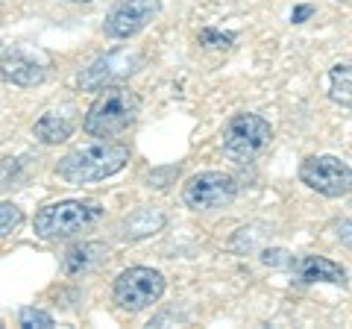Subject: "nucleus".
Masks as SVG:
<instances>
[{"instance_id": "f257e3e1", "label": "nucleus", "mask_w": 352, "mask_h": 329, "mask_svg": "<svg viewBox=\"0 0 352 329\" xmlns=\"http://www.w3.org/2000/svg\"><path fill=\"white\" fill-rule=\"evenodd\" d=\"M129 162V147L118 141H97V145L76 147L56 162V177L71 185H88L115 177Z\"/></svg>"}, {"instance_id": "f03ea898", "label": "nucleus", "mask_w": 352, "mask_h": 329, "mask_svg": "<svg viewBox=\"0 0 352 329\" xmlns=\"http://www.w3.org/2000/svg\"><path fill=\"white\" fill-rule=\"evenodd\" d=\"M138 112H141V100L135 92H129L126 85H109L88 106L82 118V129L94 138H115L135 124Z\"/></svg>"}, {"instance_id": "7ed1b4c3", "label": "nucleus", "mask_w": 352, "mask_h": 329, "mask_svg": "<svg viewBox=\"0 0 352 329\" xmlns=\"http://www.w3.org/2000/svg\"><path fill=\"white\" fill-rule=\"evenodd\" d=\"M100 217H103L100 200H62L38 209L32 229L44 241H59V238H74L85 233V229H91Z\"/></svg>"}, {"instance_id": "20e7f679", "label": "nucleus", "mask_w": 352, "mask_h": 329, "mask_svg": "<svg viewBox=\"0 0 352 329\" xmlns=\"http://www.w3.org/2000/svg\"><path fill=\"white\" fill-rule=\"evenodd\" d=\"M270 141H273V127L261 115L238 112L223 127V153L229 162L250 164L270 147Z\"/></svg>"}, {"instance_id": "39448f33", "label": "nucleus", "mask_w": 352, "mask_h": 329, "mask_svg": "<svg viewBox=\"0 0 352 329\" xmlns=\"http://www.w3.org/2000/svg\"><path fill=\"white\" fill-rule=\"evenodd\" d=\"M238 197V180L223 171H203L185 180L182 185V200L194 212H214L226 209Z\"/></svg>"}, {"instance_id": "423d86ee", "label": "nucleus", "mask_w": 352, "mask_h": 329, "mask_svg": "<svg viewBox=\"0 0 352 329\" xmlns=\"http://www.w3.org/2000/svg\"><path fill=\"white\" fill-rule=\"evenodd\" d=\"M164 294V277L153 268H126L118 273L112 297L124 312H144Z\"/></svg>"}, {"instance_id": "0eeeda50", "label": "nucleus", "mask_w": 352, "mask_h": 329, "mask_svg": "<svg viewBox=\"0 0 352 329\" xmlns=\"http://www.w3.org/2000/svg\"><path fill=\"white\" fill-rule=\"evenodd\" d=\"M300 182L311 191L338 200L352 194V168L338 156H308L300 162Z\"/></svg>"}, {"instance_id": "6e6552de", "label": "nucleus", "mask_w": 352, "mask_h": 329, "mask_svg": "<svg viewBox=\"0 0 352 329\" xmlns=\"http://www.w3.org/2000/svg\"><path fill=\"white\" fill-rule=\"evenodd\" d=\"M144 65V53H129V50H112L106 56L94 59L80 74V89L85 92H103L109 85H120L126 76L135 74Z\"/></svg>"}, {"instance_id": "1a4fd4ad", "label": "nucleus", "mask_w": 352, "mask_h": 329, "mask_svg": "<svg viewBox=\"0 0 352 329\" xmlns=\"http://www.w3.org/2000/svg\"><path fill=\"white\" fill-rule=\"evenodd\" d=\"M162 12V0H120L106 15V39H132Z\"/></svg>"}, {"instance_id": "9d476101", "label": "nucleus", "mask_w": 352, "mask_h": 329, "mask_svg": "<svg viewBox=\"0 0 352 329\" xmlns=\"http://www.w3.org/2000/svg\"><path fill=\"white\" fill-rule=\"evenodd\" d=\"M0 76H3L6 83L18 85V89H36L47 80V71H44V65L30 56L27 50L21 47H9L0 53Z\"/></svg>"}, {"instance_id": "9b49d317", "label": "nucleus", "mask_w": 352, "mask_h": 329, "mask_svg": "<svg viewBox=\"0 0 352 329\" xmlns=\"http://www.w3.org/2000/svg\"><path fill=\"white\" fill-rule=\"evenodd\" d=\"M294 277L300 285H314V282H329V285H340L346 288L349 279H346V270L338 265V262L326 259V256H300L294 259Z\"/></svg>"}, {"instance_id": "f8f14e48", "label": "nucleus", "mask_w": 352, "mask_h": 329, "mask_svg": "<svg viewBox=\"0 0 352 329\" xmlns=\"http://www.w3.org/2000/svg\"><path fill=\"white\" fill-rule=\"evenodd\" d=\"M106 256H109V247L103 241H80V244L65 250L62 270L68 273V277H82V273L94 270L97 265H103Z\"/></svg>"}, {"instance_id": "ddd939ff", "label": "nucleus", "mask_w": 352, "mask_h": 329, "mask_svg": "<svg viewBox=\"0 0 352 329\" xmlns=\"http://www.w3.org/2000/svg\"><path fill=\"white\" fill-rule=\"evenodd\" d=\"M164 224H168V217H164V212L159 206H141V209L129 212L124 217V224H120L118 233L124 241H141V238L156 235Z\"/></svg>"}, {"instance_id": "4468645a", "label": "nucleus", "mask_w": 352, "mask_h": 329, "mask_svg": "<svg viewBox=\"0 0 352 329\" xmlns=\"http://www.w3.org/2000/svg\"><path fill=\"white\" fill-rule=\"evenodd\" d=\"M74 127L76 120L71 115H62V112H44L36 127H32V133L41 145H62V141H68L74 136Z\"/></svg>"}, {"instance_id": "2eb2a0df", "label": "nucleus", "mask_w": 352, "mask_h": 329, "mask_svg": "<svg viewBox=\"0 0 352 329\" xmlns=\"http://www.w3.org/2000/svg\"><path fill=\"white\" fill-rule=\"evenodd\" d=\"M329 100L352 106V62H338L329 71Z\"/></svg>"}, {"instance_id": "dca6fc26", "label": "nucleus", "mask_w": 352, "mask_h": 329, "mask_svg": "<svg viewBox=\"0 0 352 329\" xmlns=\"http://www.w3.org/2000/svg\"><path fill=\"white\" fill-rule=\"evenodd\" d=\"M24 224V212L15 203H0V238L12 235L15 229Z\"/></svg>"}, {"instance_id": "f3484780", "label": "nucleus", "mask_w": 352, "mask_h": 329, "mask_svg": "<svg viewBox=\"0 0 352 329\" xmlns=\"http://www.w3.org/2000/svg\"><path fill=\"white\" fill-rule=\"evenodd\" d=\"M18 323L27 329H50L53 326V315H47L44 309H21Z\"/></svg>"}, {"instance_id": "a211bd4d", "label": "nucleus", "mask_w": 352, "mask_h": 329, "mask_svg": "<svg viewBox=\"0 0 352 329\" xmlns=\"http://www.w3.org/2000/svg\"><path fill=\"white\" fill-rule=\"evenodd\" d=\"M232 41H235L232 32H220V30H212V27L200 30V45H203V47L226 50V47H232Z\"/></svg>"}, {"instance_id": "6ab92c4d", "label": "nucleus", "mask_w": 352, "mask_h": 329, "mask_svg": "<svg viewBox=\"0 0 352 329\" xmlns=\"http://www.w3.org/2000/svg\"><path fill=\"white\" fill-rule=\"evenodd\" d=\"M21 162L18 159H3L0 162V189H12V182L18 180Z\"/></svg>"}, {"instance_id": "aec40b11", "label": "nucleus", "mask_w": 352, "mask_h": 329, "mask_svg": "<svg viewBox=\"0 0 352 329\" xmlns=\"http://www.w3.org/2000/svg\"><path fill=\"white\" fill-rule=\"evenodd\" d=\"M261 262H264L267 268H294V259L285 253V250H264Z\"/></svg>"}, {"instance_id": "412c9836", "label": "nucleus", "mask_w": 352, "mask_h": 329, "mask_svg": "<svg viewBox=\"0 0 352 329\" xmlns=\"http://www.w3.org/2000/svg\"><path fill=\"white\" fill-rule=\"evenodd\" d=\"M335 235L346 250H352V221H338L335 224Z\"/></svg>"}, {"instance_id": "4be33fe9", "label": "nucleus", "mask_w": 352, "mask_h": 329, "mask_svg": "<svg viewBox=\"0 0 352 329\" xmlns=\"http://www.w3.org/2000/svg\"><path fill=\"white\" fill-rule=\"evenodd\" d=\"M179 173V168H168V171H156L150 177V189H168V182H164V177H176Z\"/></svg>"}, {"instance_id": "5701e85b", "label": "nucleus", "mask_w": 352, "mask_h": 329, "mask_svg": "<svg viewBox=\"0 0 352 329\" xmlns=\"http://www.w3.org/2000/svg\"><path fill=\"white\" fill-rule=\"evenodd\" d=\"M314 15V6H308V3H302V6H294V12H291V24H305L308 18Z\"/></svg>"}, {"instance_id": "b1692460", "label": "nucleus", "mask_w": 352, "mask_h": 329, "mask_svg": "<svg viewBox=\"0 0 352 329\" xmlns=\"http://www.w3.org/2000/svg\"><path fill=\"white\" fill-rule=\"evenodd\" d=\"M65 3H80L82 6V3H91V0H65Z\"/></svg>"}]
</instances>
